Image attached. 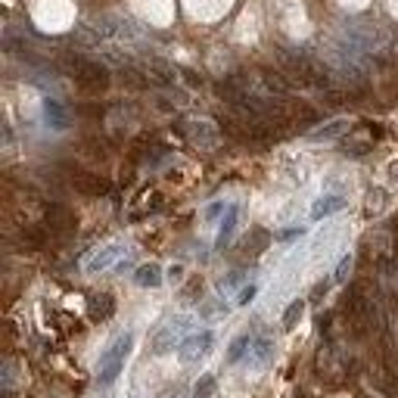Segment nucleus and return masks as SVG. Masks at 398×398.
I'll return each instance as SVG.
<instances>
[{"mask_svg":"<svg viewBox=\"0 0 398 398\" xmlns=\"http://www.w3.org/2000/svg\"><path fill=\"white\" fill-rule=\"evenodd\" d=\"M253 339H255V336H249V333H240V336L231 343V348H227V364H237V361H243V358H249Z\"/></svg>","mask_w":398,"mask_h":398,"instance_id":"9","label":"nucleus"},{"mask_svg":"<svg viewBox=\"0 0 398 398\" xmlns=\"http://www.w3.org/2000/svg\"><path fill=\"white\" fill-rule=\"evenodd\" d=\"M162 280H165V274H162V265H140L134 271V283L140 289H159Z\"/></svg>","mask_w":398,"mask_h":398,"instance_id":"7","label":"nucleus"},{"mask_svg":"<svg viewBox=\"0 0 398 398\" xmlns=\"http://www.w3.org/2000/svg\"><path fill=\"white\" fill-rule=\"evenodd\" d=\"M249 355H253V367H265L267 361H271V355H274V343L267 336L262 339H253V348H249Z\"/></svg>","mask_w":398,"mask_h":398,"instance_id":"8","label":"nucleus"},{"mask_svg":"<svg viewBox=\"0 0 398 398\" xmlns=\"http://www.w3.org/2000/svg\"><path fill=\"white\" fill-rule=\"evenodd\" d=\"M348 128V121H330V125H324V128H318V131L311 134V140H330V137H339Z\"/></svg>","mask_w":398,"mask_h":398,"instance_id":"11","label":"nucleus"},{"mask_svg":"<svg viewBox=\"0 0 398 398\" xmlns=\"http://www.w3.org/2000/svg\"><path fill=\"white\" fill-rule=\"evenodd\" d=\"M190 327V318H175V321H168L165 327H162L156 333V343H153V348H156L159 355H165V352H177V346L184 343V336L187 333H193V330H187Z\"/></svg>","mask_w":398,"mask_h":398,"instance_id":"3","label":"nucleus"},{"mask_svg":"<svg viewBox=\"0 0 398 398\" xmlns=\"http://www.w3.org/2000/svg\"><path fill=\"white\" fill-rule=\"evenodd\" d=\"M44 118H47V125L50 128H56V131L69 125L66 109H62V103H56V100H44Z\"/></svg>","mask_w":398,"mask_h":398,"instance_id":"10","label":"nucleus"},{"mask_svg":"<svg viewBox=\"0 0 398 398\" xmlns=\"http://www.w3.org/2000/svg\"><path fill=\"white\" fill-rule=\"evenodd\" d=\"M125 255V243L112 240V243H103L100 249H94L84 262V271L87 274H100V271H109L112 265H118V258Z\"/></svg>","mask_w":398,"mask_h":398,"instance_id":"4","label":"nucleus"},{"mask_svg":"<svg viewBox=\"0 0 398 398\" xmlns=\"http://www.w3.org/2000/svg\"><path fill=\"white\" fill-rule=\"evenodd\" d=\"M131 348H134V333H125V336H118L116 343H112L106 352L100 355V364H96V380H100L103 386L116 383V380H118V373L125 370L128 355H131Z\"/></svg>","mask_w":398,"mask_h":398,"instance_id":"1","label":"nucleus"},{"mask_svg":"<svg viewBox=\"0 0 398 398\" xmlns=\"http://www.w3.org/2000/svg\"><path fill=\"white\" fill-rule=\"evenodd\" d=\"M348 267H352V255H346L343 262H339L336 274H333V280H336V283H343V280H346V274H348Z\"/></svg>","mask_w":398,"mask_h":398,"instance_id":"15","label":"nucleus"},{"mask_svg":"<svg viewBox=\"0 0 398 398\" xmlns=\"http://www.w3.org/2000/svg\"><path fill=\"white\" fill-rule=\"evenodd\" d=\"M215 346V330H193L184 336V343L177 346V358L184 364H193V361H202Z\"/></svg>","mask_w":398,"mask_h":398,"instance_id":"2","label":"nucleus"},{"mask_svg":"<svg viewBox=\"0 0 398 398\" xmlns=\"http://www.w3.org/2000/svg\"><path fill=\"white\" fill-rule=\"evenodd\" d=\"M302 311H305V302H292L287 308V314H283V330L296 327V321H302Z\"/></svg>","mask_w":398,"mask_h":398,"instance_id":"12","label":"nucleus"},{"mask_svg":"<svg viewBox=\"0 0 398 398\" xmlns=\"http://www.w3.org/2000/svg\"><path fill=\"white\" fill-rule=\"evenodd\" d=\"M212 392H215V377L212 373H206V377L197 383V389H193V398H209Z\"/></svg>","mask_w":398,"mask_h":398,"instance_id":"13","label":"nucleus"},{"mask_svg":"<svg viewBox=\"0 0 398 398\" xmlns=\"http://www.w3.org/2000/svg\"><path fill=\"white\" fill-rule=\"evenodd\" d=\"M343 206H346V193L327 190V193H324V197H318V199H314V206H311V221H321V218L336 215Z\"/></svg>","mask_w":398,"mask_h":398,"instance_id":"6","label":"nucleus"},{"mask_svg":"<svg viewBox=\"0 0 398 398\" xmlns=\"http://www.w3.org/2000/svg\"><path fill=\"white\" fill-rule=\"evenodd\" d=\"M258 296V287H255V283H249V287H243L240 289V296L237 299H233V305H240V308H246L249 302H253V299Z\"/></svg>","mask_w":398,"mask_h":398,"instance_id":"14","label":"nucleus"},{"mask_svg":"<svg viewBox=\"0 0 398 398\" xmlns=\"http://www.w3.org/2000/svg\"><path fill=\"white\" fill-rule=\"evenodd\" d=\"M237 224H240V202H227V209H224V215H221V224H218L215 249H224L227 243L233 240V233H237Z\"/></svg>","mask_w":398,"mask_h":398,"instance_id":"5","label":"nucleus"}]
</instances>
